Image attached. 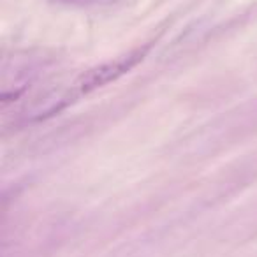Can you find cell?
Masks as SVG:
<instances>
[{
    "mask_svg": "<svg viewBox=\"0 0 257 257\" xmlns=\"http://www.w3.org/2000/svg\"><path fill=\"white\" fill-rule=\"evenodd\" d=\"M145 53H147V50L131 51V53L123 55V57L114 58V60L106 62V64H102V65H97L95 69H90V71L83 72L78 78V81H76L67 92L62 93V99H60L62 107H64L65 104L72 102L74 99H78V97L85 95V93L92 92V90H95V88H100V86L107 85V83L120 78L121 74L131 71V69L145 57Z\"/></svg>",
    "mask_w": 257,
    "mask_h": 257,
    "instance_id": "obj_1",
    "label": "cell"
},
{
    "mask_svg": "<svg viewBox=\"0 0 257 257\" xmlns=\"http://www.w3.org/2000/svg\"><path fill=\"white\" fill-rule=\"evenodd\" d=\"M58 4H67V6H81V8H88V6H104L111 4L114 0H53Z\"/></svg>",
    "mask_w": 257,
    "mask_h": 257,
    "instance_id": "obj_2",
    "label": "cell"
}]
</instances>
